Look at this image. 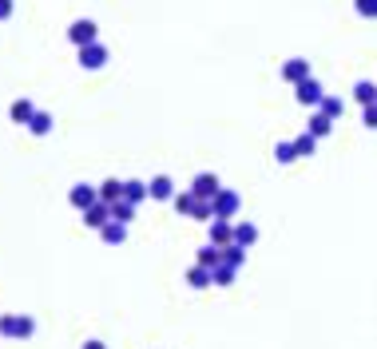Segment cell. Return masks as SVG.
<instances>
[{"instance_id": "4fadbf2b", "label": "cell", "mask_w": 377, "mask_h": 349, "mask_svg": "<svg viewBox=\"0 0 377 349\" xmlns=\"http://www.w3.org/2000/svg\"><path fill=\"white\" fill-rule=\"evenodd\" d=\"M99 238H104L108 246H124V242H127V222H115V219H111L108 226L99 230Z\"/></svg>"}, {"instance_id": "1f68e13d", "label": "cell", "mask_w": 377, "mask_h": 349, "mask_svg": "<svg viewBox=\"0 0 377 349\" xmlns=\"http://www.w3.org/2000/svg\"><path fill=\"white\" fill-rule=\"evenodd\" d=\"M362 119H365V127H377V103H369V108H362Z\"/></svg>"}, {"instance_id": "603a6c76", "label": "cell", "mask_w": 377, "mask_h": 349, "mask_svg": "<svg viewBox=\"0 0 377 349\" xmlns=\"http://www.w3.org/2000/svg\"><path fill=\"white\" fill-rule=\"evenodd\" d=\"M135 210H139L135 203L119 199V203H111V219H115V222H131V219H135Z\"/></svg>"}, {"instance_id": "8992f818", "label": "cell", "mask_w": 377, "mask_h": 349, "mask_svg": "<svg viewBox=\"0 0 377 349\" xmlns=\"http://www.w3.org/2000/svg\"><path fill=\"white\" fill-rule=\"evenodd\" d=\"M95 20H72V28H68V40L76 48H88V44H95Z\"/></svg>"}, {"instance_id": "4316f807", "label": "cell", "mask_w": 377, "mask_h": 349, "mask_svg": "<svg viewBox=\"0 0 377 349\" xmlns=\"http://www.w3.org/2000/svg\"><path fill=\"white\" fill-rule=\"evenodd\" d=\"M191 219H199V222H211V219H215V206H211V199H199V203H195V210H191Z\"/></svg>"}, {"instance_id": "6da1fadb", "label": "cell", "mask_w": 377, "mask_h": 349, "mask_svg": "<svg viewBox=\"0 0 377 349\" xmlns=\"http://www.w3.org/2000/svg\"><path fill=\"white\" fill-rule=\"evenodd\" d=\"M219 190H222V183H219L215 171H199L195 179H191V195H195V199H215Z\"/></svg>"}, {"instance_id": "f1b7e54d", "label": "cell", "mask_w": 377, "mask_h": 349, "mask_svg": "<svg viewBox=\"0 0 377 349\" xmlns=\"http://www.w3.org/2000/svg\"><path fill=\"white\" fill-rule=\"evenodd\" d=\"M235 274H238V270L226 266V262H222V266H215V286H231V282H235Z\"/></svg>"}, {"instance_id": "ac0fdd59", "label": "cell", "mask_w": 377, "mask_h": 349, "mask_svg": "<svg viewBox=\"0 0 377 349\" xmlns=\"http://www.w3.org/2000/svg\"><path fill=\"white\" fill-rule=\"evenodd\" d=\"M199 266H206V270L222 266V246H215V242H206L203 250H199Z\"/></svg>"}, {"instance_id": "9c48e42d", "label": "cell", "mask_w": 377, "mask_h": 349, "mask_svg": "<svg viewBox=\"0 0 377 349\" xmlns=\"http://www.w3.org/2000/svg\"><path fill=\"white\" fill-rule=\"evenodd\" d=\"M282 79L286 83H302V79H310V60H302V56L286 60L282 63Z\"/></svg>"}, {"instance_id": "9a60e30c", "label": "cell", "mask_w": 377, "mask_h": 349, "mask_svg": "<svg viewBox=\"0 0 377 349\" xmlns=\"http://www.w3.org/2000/svg\"><path fill=\"white\" fill-rule=\"evenodd\" d=\"M235 242L251 250L254 242H258V226H254V222H235Z\"/></svg>"}, {"instance_id": "30bf717a", "label": "cell", "mask_w": 377, "mask_h": 349, "mask_svg": "<svg viewBox=\"0 0 377 349\" xmlns=\"http://www.w3.org/2000/svg\"><path fill=\"white\" fill-rule=\"evenodd\" d=\"M187 286L191 290H206V286H215V270H206V266L195 262V266L187 270Z\"/></svg>"}, {"instance_id": "4dcf8cb0", "label": "cell", "mask_w": 377, "mask_h": 349, "mask_svg": "<svg viewBox=\"0 0 377 349\" xmlns=\"http://www.w3.org/2000/svg\"><path fill=\"white\" fill-rule=\"evenodd\" d=\"M0 337H16V314L0 317Z\"/></svg>"}, {"instance_id": "8fae6325", "label": "cell", "mask_w": 377, "mask_h": 349, "mask_svg": "<svg viewBox=\"0 0 377 349\" xmlns=\"http://www.w3.org/2000/svg\"><path fill=\"white\" fill-rule=\"evenodd\" d=\"M147 187H151V199H159V203H171L175 199V183L167 179V174H155Z\"/></svg>"}, {"instance_id": "7c38bea8", "label": "cell", "mask_w": 377, "mask_h": 349, "mask_svg": "<svg viewBox=\"0 0 377 349\" xmlns=\"http://www.w3.org/2000/svg\"><path fill=\"white\" fill-rule=\"evenodd\" d=\"M124 199H127V203H135V206H139L143 199H151V187H147L143 179H127V183H124Z\"/></svg>"}, {"instance_id": "d6986e66", "label": "cell", "mask_w": 377, "mask_h": 349, "mask_svg": "<svg viewBox=\"0 0 377 349\" xmlns=\"http://www.w3.org/2000/svg\"><path fill=\"white\" fill-rule=\"evenodd\" d=\"M99 199H104V203H119V199H124V183H119V179H104V183H99Z\"/></svg>"}, {"instance_id": "f546056e", "label": "cell", "mask_w": 377, "mask_h": 349, "mask_svg": "<svg viewBox=\"0 0 377 349\" xmlns=\"http://www.w3.org/2000/svg\"><path fill=\"white\" fill-rule=\"evenodd\" d=\"M354 8H358V16H365V20H377V0H354Z\"/></svg>"}, {"instance_id": "ffe728a7", "label": "cell", "mask_w": 377, "mask_h": 349, "mask_svg": "<svg viewBox=\"0 0 377 349\" xmlns=\"http://www.w3.org/2000/svg\"><path fill=\"white\" fill-rule=\"evenodd\" d=\"M222 262H226V266H235V270H242V262H246V246H238V242L222 246Z\"/></svg>"}, {"instance_id": "d4e9b609", "label": "cell", "mask_w": 377, "mask_h": 349, "mask_svg": "<svg viewBox=\"0 0 377 349\" xmlns=\"http://www.w3.org/2000/svg\"><path fill=\"white\" fill-rule=\"evenodd\" d=\"M294 147H298V159H310L314 155V147H318V139L310 135V131H302L298 139H294Z\"/></svg>"}, {"instance_id": "5bb4252c", "label": "cell", "mask_w": 377, "mask_h": 349, "mask_svg": "<svg viewBox=\"0 0 377 349\" xmlns=\"http://www.w3.org/2000/svg\"><path fill=\"white\" fill-rule=\"evenodd\" d=\"M354 99H358L362 108L377 103V83H374V79H358V83H354Z\"/></svg>"}, {"instance_id": "3957f363", "label": "cell", "mask_w": 377, "mask_h": 349, "mask_svg": "<svg viewBox=\"0 0 377 349\" xmlns=\"http://www.w3.org/2000/svg\"><path fill=\"white\" fill-rule=\"evenodd\" d=\"M294 95H298V103H302V108H318V103L326 99L322 83H318L314 76H310V79H302V83H294Z\"/></svg>"}, {"instance_id": "44dd1931", "label": "cell", "mask_w": 377, "mask_h": 349, "mask_svg": "<svg viewBox=\"0 0 377 349\" xmlns=\"http://www.w3.org/2000/svg\"><path fill=\"white\" fill-rule=\"evenodd\" d=\"M318 111H322V115H330V119H342V115H346V103H342L338 95H326V99L318 103Z\"/></svg>"}, {"instance_id": "52a82bcc", "label": "cell", "mask_w": 377, "mask_h": 349, "mask_svg": "<svg viewBox=\"0 0 377 349\" xmlns=\"http://www.w3.org/2000/svg\"><path fill=\"white\" fill-rule=\"evenodd\" d=\"M108 63V48L99 44H88V48H79V68H88V72H95V68H104Z\"/></svg>"}, {"instance_id": "836d02e7", "label": "cell", "mask_w": 377, "mask_h": 349, "mask_svg": "<svg viewBox=\"0 0 377 349\" xmlns=\"http://www.w3.org/2000/svg\"><path fill=\"white\" fill-rule=\"evenodd\" d=\"M84 349H108V346H104V341H88Z\"/></svg>"}, {"instance_id": "e0dca14e", "label": "cell", "mask_w": 377, "mask_h": 349, "mask_svg": "<svg viewBox=\"0 0 377 349\" xmlns=\"http://www.w3.org/2000/svg\"><path fill=\"white\" fill-rule=\"evenodd\" d=\"M306 131H310L314 139H322V135H330V131H334V119H330V115H322V111H314V115H310V127H306Z\"/></svg>"}, {"instance_id": "5b68a950", "label": "cell", "mask_w": 377, "mask_h": 349, "mask_svg": "<svg viewBox=\"0 0 377 349\" xmlns=\"http://www.w3.org/2000/svg\"><path fill=\"white\" fill-rule=\"evenodd\" d=\"M79 215H84V222H88L92 230H104V226L111 222V203H104V199H95V203L88 206V210H79Z\"/></svg>"}, {"instance_id": "7a4b0ae2", "label": "cell", "mask_w": 377, "mask_h": 349, "mask_svg": "<svg viewBox=\"0 0 377 349\" xmlns=\"http://www.w3.org/2000/svg\"><path fill=\"white\" fill-rule=\"evenodd\" d=\"M206 242H215V246H231V242H235V222L231 219H211L206 222Z\"/></svg>"}, {"instance_id": "83f0119b", "label": "cell", "mask_w": 377, "mask_h": 349, "mask_svg": "<svg viewBox=\"0 0 377 349\" xmlns=\"http://www.w3.org/2000/svg\"><path fill=\"white\" fill-rule=\"evenodd\" d=\"M32 333H36V321H32L28 314H16V337H24V341H28Z\"/></svg>"}, {"instance_id": "2e32d148", "label": "cell", "mask_w": 377, "mask_h": 349, "mask_svg": "<svg viewBox=\"0 0 377 349\" xmlns=\"http://www.w3.org/2000/svg\"><path fill=\"white\" fill-rule=\"evenodd\" d=\"M8 115H12V123H32V115H36V108H32V99H16L12 108H8Z\"/></svg>"}, {"instance_id": "7402d4cb", "label": "cell", "mask_w": 377, "mask_h": 349, "mask_svg": "<svg viewBox=\"0 0 377 349\" xmlns=\"http://www.w3.org/2000/svg\"><path fill=\"white\" fill-rule=\"evenodd\" d=\"M28 131L36 135V139H44L48 131H52V115H48V111H36V115H32V123H28Z\"/></svg>"}, {"instance_id": "d6a6232c", "label": "cell", "mask_w": 377, "mask_h": 349, "mask_svg": "<svg viewBox=\"0 0 377 349\" xmlns=\"http://www.w3.org/2000/svg\"><path fill=\"white\" fill-rule=\"evenodd\" d=\"M12 8H16L12 0H0V20H8V16H12Z\"/></svg>"}, {"instance_id": "ba28073f", "label": "cell", "mask_w": 377, "mask_h": 349, "mask_svg": "<svg viewBox=\"0 0 377 349\" xmlns=\"http://www.w3.org/2000/svg\"><path fill=\"white\" fill-rule=\"evenodd\" d=\"M95 199H99V187H88V183H76V187L68 190V203L76 206V210H88Z\"/></svg>"}, {"instance_id": "cb8c5ba5", "label": "cell", "mask_w": 377, "mask_h": 349, "mask_svg": "<svg viewBox=\"0 0 377 349\" xmlns=\"http://www.w3.org/2000/svg\"><path fill=\"white\" fill-rule=\"evenodd\" d=\"M195 203H199V199L191 195V187L183 190V195H175V199H171V206L179 210V215H191V210H195Z\"/></svg>"}, {"instance_id": "277c9868", "label": "cell", "mask_w": 377, "mask_h": 349, "mask_svg": "<svg viewBox=\"0 0 377 349\" xmlns=\"http://www.w3.org/2000/svg\"><path fill=\"white\" fill-rule=\"evenodd\" d=\"M211 206H215V219H235V215H238V190L222 187L219 195L211 199Z\"/></svg>"}, {"instance_id": "484cf974", "label": "cell", "mask_w": 377, "mask_h": 349, "mask_svg": "<svg viewBox=\"0 0 377 349\" xmlns=\"http://www.w3.org/2000/svg\"><path fill=\"white\" fill-rule=\"evenodd\" d=\"M274 159H278V163H294V159H298V147H294V139L290 143H278V147H274Z\"/></svg>"}]
</instances>
